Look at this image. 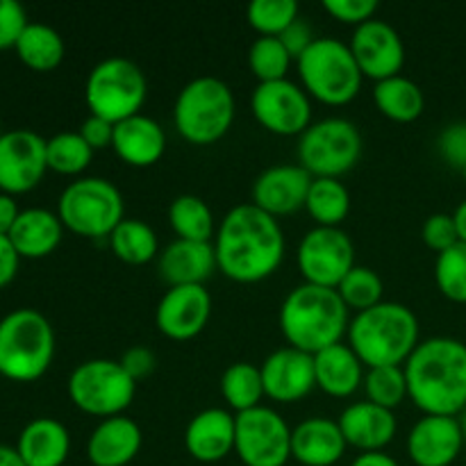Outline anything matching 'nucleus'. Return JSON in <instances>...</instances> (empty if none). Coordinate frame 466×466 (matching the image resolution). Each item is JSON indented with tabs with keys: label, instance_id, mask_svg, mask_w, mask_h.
I'll list each match as a JSON object with an SVG mask.
<instances>
[{
	"label": "nucleus",
	"instance_id": "nucleus-25",
	"mask_svg": "<svg viewBox=\"0 0 466 466\" xmlns=\"http://www.w3.org/2000/svg\"><path fill=\"white\" fill-rule=\"evenodd\" d=\"M112 148L127 167L148 168L164 157L167 132L155 118L137 114L114 126Z\"/></svg>",
	"mask_w": 466,
	"mask_h": 466
},
{
	"label": "nucleus",
	"instance_id": "nucleus-26",
	"mask_svg": "<svg viewBox=\"0 0 466 466\" xmlns=\"http://www.w3.org/2000/svg\"><path fill=\"white\" fill-rule=\"evenodd\" d=\"M159 278L168 287L205 285L217 271V253L214 244L203 241L176 239L159 253L157 258Z\"/></svg>",
	"mask_w": 466,
	"mask_h": 466
},
{
	"label": "nucleus",
	"instance_id": "nucleus-32",
	"mask_svg": "<svg viewBox=\"0 0 466 466\" xmlns=\"http://www.w3.org/2000/svg\"><path fill=\"white\" fill-rule=\"evenodd\" d=\"M114 258L130 267H141L159 258L157 232L141 218H123L107 239Z\"/></svg>",
	"mask_w": 466,
	"mask_h": 466
},
{
	"label": "nucleus",
	"instance_id": "nucleus-52",
	"mask_svg": "<svg viewBox=\"0 0 466 466\" xmlns=\"http://www.w3.org/2000/svg\"><path fill=\"white\" fill-rule=\"evenodd\" d=\"M0 466H27L18 455L16 446L0 444Z\"/></svg>",
	"mask_w": 466,
	"mask_h": 466
},
{
	"label": "nucleus",
	"instance_id": "nucleus-27",
	"mask_svg": "<svg viewBox=\"0 0 466 466\" xmlns=\"http://www.w3.org/2000/svg\"><path fill=\"white\" fill-rule=\"evenodd\" d=\"M317 390L332 399H350L364 385L367 367L349 344H335L314 355Z\"/></svg>",
	"mask_w": 466,
	"mask_h": 466
},
{
	"label": "nucleus",
	"instance_id": "nucleus-20",
	"mask_svg": "<svg viewBox=\"0 0 466 466\" xmlns=\"http://www.w3.org/2000/svg\"><path fill=\"white\" fill-rule=\"evenodd\" d=\"M405 446L417 466H451L464 449L460 419L423 414L410 431Z\"/></svg>",
	"mask_w": 466,
	"mask_h": 466
},
{
	"label": "nucleus",
	"instance_id": "nucleus-44",
	"mask_svg": "<svg viewBox=\"0 0 466 466\" xmlns=\"http://www.w3.org/2000/svg\"><path fill=\"white\" fill-rule=\"evenodd\" d=\"M27 14L16 0H0V50L14 48L27 25Z\"/></svg>",
	"mask_w": 466,
	"mask_h": 466
},
{
	"label": "nucleus",
	"instance_id": "nucleus-53",
	"mask_svg": "<svg viewBox=\"0 0 466 466\" xmlns=\"http://www.w3.org/2000/svg\"><path fill=\"white\" fill-rule=\"evenodd\" d=\"M453 218H455V226H458V235H460V241H464L466 244V200L458 205V209L453 212Z\"/></svg>",
	"mask_w": 466,
	"mask_h": 466
},
{
	"label": "nucleus",
	"instance_id": "nucleus-21",
	"mask_svg": "<svg viewBox=\"0 0 466 466\" xmlns=\"http://www.w3.org/2000/svg\"><path fill=\"white\" fill-rule=\"evenodd\" d=\"M237 417L228 408H208L187 423L185 449L196 462L217 464L235 453Z\"/></svg>",
	"mask_w": 466,
	"mask_h": 466
},
{
	"label": "nucleus",
	"instance_id": "nucleus-37",
	"mask_svg": "<svg viewBox=\"0 0 466 466\" xmlns=\"http://www.w3.org/2000/svg\"><path fill=\"white\" fill-rule=\"evenodd\" d=\"M289 50L282 46L278 36H258L248 48V66L250 73L259 82H278L287 80V73L291 66Z\"/></svg>",
	"mask_w": 466,
	"mask_h": 466
},
{
	"label": "nucleus",
	"instance_id": "nucleus-15",
	"mask_svg": "<svg viewBox=\"0 0 466 466\" xmlns=\"http://www.w3.org/2000/svg\"><path fill=\"white\" fill-rule=\"evenodd\" d=\"M48 171L46 139L35 130H7L0 137V191L14 196L35 189Z\"/></svg>",
	"mask_w": 466,
	"mask_h": 466
},
{
	"label": "nucleus",
	"instance_id": "nucleus-31",
	"mask_svg": "<svg viewBox=\"0 0 466 466\" xmlns=\"http://www.w3.org/2000/svg\"><path fill=\"white\" fill-rule=\"evenodd\" d=\"M14 48L27 68L39 73L57 68L66 53L62 35L46 23H27Z\"/></svg>",
	"mask_w": 466,
	"mask_h": 466
},
{
	"label": "nucleus",
	"instance_id": "nucleus-17",
	"mask_svg": "<svg viewBox=\"0 0 466 466\" xmlns=\"http://www.w3.org/2000/svg\"><path fill=\"white\" fill-rule=\"evenodd\" d=\"M349 46L364 77L380 82L387 77L400 76V71H403V39H400L399 30L387 21L371 18L364 25L355 27Z\"/></svg>",
	"mask_w": 466,
	"mask_h": 466
},
{
	"label": "nucleus",
	"instance_id": "nucleus-3",
	"mask_svg": "<svg viewBox=\"0 0 466 466\" xmlns=\"http://www.w3.org/2000/svg\"><path fill=\"white\" fill-rule=\"evenodd\" d=\"M349 312L337 289L303 282L282 300L278 323L291 349L317 355L344 341L350 326Z\"/></svg>",
	"mask_w": 466,
	"mask_h": 466
},
{
	"label": "nucleus",
	"instance_id": "nucleus-29",
	"mask_svg": "<svg viewBox=\"0 0 466 466\" xmlns=\"http://www.w3.org/2000/svg\"><path fill=\"white\" fill-rule=\"evenodd\" d=\"M64 223L59 221L57 212L44 208L21 209L16 223H14L9 239L21 258L41 259L48 258L62 244Z\"/></svg>",
	"mask_w": 466,
	"mask_h": 466
},
{
	"label": "nucleus",
	"instance_id": "nucleus-51",
	"mask_svg": "<svg viewBox=\"0 0 466 466\" xmlns=\"http://www.w3.org/2000/svg\"><path fill=\"white\" fill-rule=\"evenodd\" d=\"M350 466H400V464L396 462L391 455H387L385 451H380V453H360Z\"/></svg>",
	"mask_w": 466,
	"mask_h": 466
},
{
	"label": "nucleus",
	"instance_id": "nucleus-8",
	"mask_svg": "<svg viewBox=\"0 0 466 466\" xmlns=\"http://www.w3.org/2000/svg\"><path fill=\"white\" fill-rule=\"evenodd\" d=\"M57 217L73 235L109 239L126 218V200L118 187L105 177H77L59 196Z\"/></svg>",
	"mask_w": 466,
	"mask_h": 466
},
{
	"label": "nucleus",
	"instance_id": "nucleus-11",
	"mask_svg": "<svg viewBox=\"0 0 466 466\" xmlns=\"http://www.w3.org/2000/svg\"><path fill=\"white\" fill-rule=\"evenodd\" d=\"M362 146V135L349 118H323L300 135L299 164L312 177L339 180L360 162Z\"/></svg>",
	"mask_w": 466,
	"mask_h": 466
},
{
	"label": "nucleus",
	"instance_id": "nucleus-6",
	"mask_svg": "<svg viewBox=\"0 0 466 466\" xmlns=\"http://www.w3.org/2000/svg\"><path fill=\"white\" fill-rule=\"evenodd\" d=\"M235 114L232 89L214 76L187 82L173 105L176 130L194 146H212L223 139L235 123Z\"/></svg>",
	"mask_w": 466,
	"mask_h": 466
},
{
	"label": "nucleus",
	"instance_id": "nucleus-49",
	"mask_svg": "<svg viewBox=\"0 0 466 466\" xmlns=\"http://www.w3.org/2000/svg\"><path fill=\"white\" fill-rule=\"evenodd\" d=\"M21 255L14 248L12 239L7 235H0V287H7L16 278Z\"/></svg>",
	"mask_w": 466,
	"mask_h": 466
},
{
	"label": "nucleus",
	"instance_id": "nucleus-36",
	"mask_svg": "<svg viewBox=\"0 0 466 466\" xmlns=\"http://www.w3.org/2000/svg\"><path fill=\"white\" fill-rule=\"evenodd\" d=\"M46 157L50 171L59 176H80L94 159V148L82 139L80 132H57L46 139Z\"/></svg>",
	"mask_w": 466,
	"mask_h": 466
},
{
	"label": "nucleus",
	"instance_id": "nucleus-34",
	"mask_svg": "<svg viewBox=\"0 0 466 466\" xmlns=\"http://www.w3.org/2000/svg\"><path fill=\"white\" fill-rule=\"evenodd\" d=\"M221 396L232 414L248 412L262 405L264 382L259 367L250 362H235L223 371Z\"/></svg>",
	"mask_w": 466,
	"mask_h": 466
},
{
	"label": "nucleus",
	"instance_id": "nucleus-7",
	"mask_svg": "<svg viewBox=\"0 0 466 466\" xmlns=\"http://www.w3.org/2000/svg\"><path fill=\"white\" fill-rule=\"evenodd\" d=\"M300 86L309 98L341 107L355 100L362 89V71L355 62L350 46L335 36H321L296 59Z\"/></svg>",
	"mask_w": 466,
	"mask_h": 466
},
{
	"label": "nucleus",
	"instance_id": "nucleus-42",
	"mask_svg": "<svg viewBox=\"0 0 466 466\" xmlns=\"http://www.w3.org/2000/svg\"><path fill=\"white\" fill-rule=\"evenodd\" d=\"M421 237H423V241H426L428 248L435 250L437 255L444 253V250H449V248H453V246L460 241L458 226H455L453 214L437 212V214H432V217H428L426 223H423Z\"/></svg>",
	"mask_w": 466,
	"mask_h": 466
},
{
	"label": "nucleus",
	"instance_id": "nucleus-33",
	"mask_svg": "<svg viewBox=\"0 0 466 466\" xmlns=\"http://www.w3.org/2000/svg\"><path fill=\"white\" fill-rule=\"evenodd\" d=\"M168 223L177 239L212 244L217 237V218L200 196L182 194L168 205Z\"/></svg>",
	"mask_w": 466,
	"mask_h": 466
},
{
	"label": "nucleus",
	"instance_id": "nucleus-50",
	"mask_svg": "<svg viewBox=\"0 0 466 466\" xmlns=\"http://www.w3.org/2000/svg\"><path fill=\"white\" fill-rule=\"evenodd\" d=\"M18 214H21V209H18L14 196L0 191V235H9V232H12Z\"/></svg>",
	"mask_w": 466,
	"mask_h": 466
},
{
	"label": "nucleus",
	"instance_id": "nucleus-46",
	"mask_svg": "<svg viewBox=\"0 0 466 466\" xmlns=\"http://www.w3.org/2000/svg\"><path fill=\"white\" fill-rule=\"evenodd\" d=\"M118 362H121V367L126 369L137 382L148 378L150 373L155 371V367H157V358H155L153 350L146 349V346H132V349H127L126 353H123V358L118 360Z\"/></svg>",
	"mask_w": 466,
	"mask_h": 466
},
{
	"label": "nucleus",
	"instance_id": "nucleus-4",
	"mask_svg": "<svg viewBox=\"0 0 466 466\" xmlns=\"http://www.w3.org/2000/svg\"><path fill=\"white\" fill-rule=\"evenodd\" d=\"M346 344L367 369L405 367L419 341V319L408 305L382 300L350 319Z\"/></svg>",
	"mask_w": 466,
	"mask_h": 466
},
{
	"label": "nucleus",
	"instance_id": "nucleus-55",
	"mask_svg": "<svg viewBox=\"0 0 466 466\" xmlns=\"http://www.w3.org/2000/svg\"><path fill=\"white\" fill-rule=\"evenodd\" d=\"M462 177H464V182H466V167L462 168Z\"/></svg>",
	"mask_w": 466,
	"mask_h": 466
},
{
	"label": "nucleus",
	"instance_id": "nucleus-39",
	"mask_svg": "<svg viewBox=\"0 0 466 466\" xmlns=\"http://www.w3.org/2000/svg\"><path fill=\"white\" fill-rule=\"evenodd\" d=\"M246 21L259 36H280L294 21H299L296 0H255L246 7Z\"/></svg>",
	"mask_w": 466,
	"mask_h": 466
},
{
	"label": "nucleus",
	"instance_id": "nucleus-1",
	"mask_svg": "<svg viewBox=\"0 0 466 466\" xmlns=\"http://www.w3.org/2000/svg\"><path fill=\"white\" fill-rule=\"evenodd\" d=\"M212 244L217 268L239 285L267 280L285 259V232L280 223L253 203L232 208L218 223Z\"/></svg>",
	"mask_w": 466,
	"mask_h": 466
},
{
	"label": "nucleus",
	"instance_id": "nucleus-38",
	"mask_svg": "<svg viewBox=\"0 0 466 466\" xmlns=\"http://www.w3.org/2000/svg\"><path fill=\"white\" fill-rule=\"evenodd\" d=\"M364 394L367 400L373 405H380V408L391 410L400 408L408 396V378H405L403 367H378V369H367V376H364Z\"/></svg>",
	"mask_w": 466,
	"mask_h": 466
},
{
	"label": "nucleus",
	"instance_id": "nucleus-35",
	"mask_svg": "<svg viewBox=\"0 0 466 466\" xmlns=\"http://www.w3.org/2000/svg\"><path fill=\"white\" fill-rule=\"evenodd\" d=\"M305 209L321 228H339L350 212V194L337 177H314Z\"/></svg>",
	"mask_w": 466,
	"mask_h": 466
},
{
	"label": "nucleus",
	"instance_id": "nucleus-10",
	"mask_svg": "<svg viewBox=\"0 0 466 466\" xmlns=\"http://www.w3.org/2000/svg\"><path fill=\"white\" fill-rule=\"evenodd\" d=\"M68 399L80 412L98 417H121L137 396V380L118 360H86L68 376Z\"/></svg>",
	"mask_w": 466,
	"mask_h": 466
},
{
	"label": "nucleus",
	"instance_id": "nucleus-30",
	"mask_svg": "<svg viewBox=\"0 0 466 466\" xmlns=\"http://www.w3.org/2000/svg\"><path fill=\"white\" fill-rule=\"evenodd\" d=\"M373 103L378 112L396 123H412L426 109V96L421 86L405 76L387 77L373 86Z\"/></svg>",
	"mask_w": 466,
	"mask_h": 466
},
{
	"label": "nucleus",
	"instance_id": "nucleus-19",
	"mask_svg": "<svg viewBox=\"0 0 466 466\" xmlns=\"http://www.w3.org/2000/svg\"><path fill=\"white\" fill-rule=\"evenodd\" d=\"M314 177L300 164H276L253 182L250 203L271 217H289L308 203Z\"/></svg>",
	"mask_w": 466,
	"mask_h": 466
},
{
	"label": "nucleus",
	"instance_id": "nucleus-41",
	"mask_svg": "<svg viewBox=\"0 0 466 466\" xmlns=\"http://www.w3.org/2000/svg\"><path fill=\"white\" fill-rule=\"evenodd\" d=\"M435 282L441 294L453 303L466 305V244L458 241L453 248L437 255Z\"/></svg>",
	"mask_w": 466,
	"mask_h": 466
},
{
	"label": "nucleus",
	"instance_id": "nucleus-16",
	"mask_svg": "<svg viewBox=\"0 0 466 466\" xmlns=\"http://www.w3.org/2000/svg\"><path fill=\"white\" fill-rule=\"evenodd\" d=\"M212 317V296L205 285L168 287L155 309V326L167 339H196Z\"/></svg>",
	"mask_w": 466,
	"mask_h": 466
},
{
	"label": "nucleus",
	"instance_id": "nucleus-43",
	"mask_svg": "<svg viewBox=\"0 0 466 466\" xmlns=\"http://www.w3.org/2000/svg\"><path fill=\"white\" fill-rule=\"evenodd\" d=\"M323 9L335 21L360 27L367 21H371V18H376L380 5L376 0H323Z\"/></svg>",
	"mask_w": 466,
	"mask_h": 466
},
{
	"label": "nucleus",
	"instance_id": "nucleus-12",
	"mask_svg": "<svg viewBox=\"0 0 466 466\" xmlns=\"http://www.w3.org/2000/svg\"><path fill=\"white\" fill-rule=\"evenodd\" d=\"M235 453L244 466H285L291 460V428L276 410L259 405L235 414Z\"/></svg>",
	"mask_w": 466,
	"mask_h": 466
},
{
	"label": "nucleus",
	"instance_id": "nucleus-13",
	"mask_svg": "<svg viewBox=\"0 0 466 466\" xmlns=\"http://www.w3.org/2000/svg\"><path fill=\"white\" fill-rule=\"evenodd\" d=\"M296 264L308 285L337 289L355 267V246L341 228H312L296 250Z\"/></svg>",
	"mask_w": 466,
	"mask_h": 466
},
{
	"label": "nucleus",
	"instance_id": "nucleus-23",
	"mask_svg": "<svg viewBox=\"0 0 466 466\" xmlns=\"http://www.w3.org/2000/svg\"><path fill=\"white\" fill-rule=\"evenodd\" d=\"M144 446V432L135 419L109 417L103 419L86 441V458L91 466H127L135 462Z\"/></svg>",
	"mask_w": 466,
	"mask_h": 466
},
{
	"label": "nucleus",
	"instance_id": "nucleus-2",
	"mask_svg": "<svg viewBox=\"0 0 466 466\" xmlns=\"http://www.w3.org/2000/svg\"><path fill=\"white\" fill-rule=\"evenodd\" d=\"M408 396L423 414L458 417L466 410V344L453 337L421 341L405 362Z\"/></svg>",
	"mask_w": 466,
	"mask_h": 466
},
{
	"label": "nucleus",
	"instance_id": "nucleus-56",
	"mask_svg": "<svg viewBox=\"0 0 466 466\" xmlns=\"http://www.w3.org/2000/svg\"><path fill=\"white\" fill-rule=\"evenodd\" d=\"M5 135V132H3V127H0V137H3Z\"/></svg>",
	"mask_w": 466,
	"mask_h": 466
},
{
	"label": "nucleus",
	"instance_id": "nucleus-54",
	"mask_svg": "<svg viewBox=\"0 0 466 466\" xmlns=\"http://www.w3.org/2000/svg\"><path fill=\"white\" fill-rule=\"evenodd\" d=\"M460 426H462V437H464V446H466V410L460 414Z\"/></svg>",
	"mask_w": 466,
	"mask_h": 466
},
{
	"label": "nucleus",
	"instance_id": "nucleus-28",
	"mask_svg": "<svg viewBox=\"0 0 466 466\" xmlns=\"http://www.w3.org/2000/svg\"><path fill=\"white\" fill-rule=\"evenodd\" d=\"M16 451L27 466H62L71 453V435L57 419H32L18 435Z\"/></svg>",
	"mask_w": 466,
	"mask_h": 466
},
{
	"label": "nucleus",
	"instance_id": "nucleus-9",
	"mask_svg": "<svg viewBox=\"0 0 466 466\" xmlns=\"http://www.w3.org/2000/svg\"><path fill=\"white\" fill-rule=\"evenodd\" d=\"M148 98L146 73L126 57H107L91 68L85 85V100L94 116L121 123L141 114Z\"/></svg>",
	"mask_w": 466,
	"mask_h": 466
},
{
	"label": "nucleus",
	"instance_id": "nucleus-18",
	"mask_svg": "<svg viewBox=\"0 0 466 466\" xmlns=\"http://www.w3.org/2000/svg\"><path fill=\"white\" fill-rule=\"evenodd\" d=\"M264 394L276 403H299L317 390L314 355L299 349H278L259 367Z\"/></svg>",
	"mask_w": 466,
	"mask_h": 466
},
{
	"label": "nucleus",
	"instance_id": "nucleus-48",
	"mask_svg": "<svg viewBox=\"0 0 466 466\" xmlns=\"http://www.w3.org/2000/svg\"><path fill=\"white\" fill-rule=\"evenodd\" d=\"M77 132H80L82 139H85L96 153V150H103V148H107V146H112L114 123H109V121H105V118L94 116V114H91L89 118H85V121H82L80 130Z\"/></svg>",
	"mask_w": 466,
	"mask_h": 466
},
{
	"label": "nucleus",
	"instance_id": "nucleus-45",
	"mask_svg": "<svg viewBox=\"0 0 466 466\" xmlns=\"http://www.w3.org/2000/svg\"><path fill=\"white\" fill-rule=\"evenodd\" d=\"M437 148H440V155L446 164L462 171L466 167V123L446 126L437 139Z\"/></svg>",
	"mask_w": 466,
	"mask_h": 466
},
{
	"label": "nucleus",
	"instance_id": "nucleus-40",
	"mask_svg": "<svg viewBox=\"0 0 466 466\" xmlns=\"http://www.w3.org/2000/svg\"><path fill=\"white\" fill-rule=\"evenodd\" d=\"M337 291H339L346 308L355 309V312H364V309H371L378 303H382L385 285H382L380 276L373 268L355 264L349 276L337 287Z\"/></svg>",
	"mask_w": 466,
	"mask_h": 466
},
{
	"label": "nucleus",
	"instance_id": "nucleus-14",
	"mask_svg": "<svg viewBox=\"0 0 466 466\" xmlns=\"http://www.w3.org/2000/svg\"><path fill=\"white\" fill-rule=\"evenodd\" d=\"M250 109L259 126L278 137H300L312 126L308 91L291 80L259 82L250 96Z\"/></svg>",
	"mask_w": 466,
	"mask_h": 466
},
{
	"label": "nucleus",
	"instance_id": "nucleus-22",
	"mask_svg": "<svg viewBox=\"0 0 466 466\" xmlns=\"http://www.w3.org/2000/svg\"><path fill=\"white\" fill-rule=\"evenodd\" d=\"M346 444L358 449L360 453H380L394 441L399 421L391 410L373 405L369 400L350 403L337 419Z\"/></svg>",
	"mask_w": 466,
	"mask_h": 466
},
{
	"label": "nucleus",
	"instance_id": "nucleus-47",
	"mask_svg": "<svg viewBox=\"0 0 466 466\" xmlns=\"http://www.w3.org/2000/svg\"><path fill=\"white\" fill-rule=\"evenodd\" d=\"M278 39H280L282 46H285V48L289 50L291 59H299L300 55H303L305 50H308L309 46L314 44V39H317V36H314V32H312V27H309V23H305L303 18H299V21L291 23V25L287 27V30L282 32V35L278 36Z\"/></svg>",
	"mask_w": 466,
	"mask_h": 466
},
{
	"label": "nucleus",
	"instance_id": "nucleus-24",
	"mask_svg": "<svg viewBox=\"0 0 466 466\" xmlns=\"http://www.w3.org/2000/svg\"><path fill=\"white\" fill-rule=\"evenodd\" d=\"M346 449L349 444L335 419L312 417L291 428V460L303 466H335Z\"/></svg>",
	"mask_w": 466,
	"mask_h": 466
},
{
	"label": "nucleus",
	"instance_id": "nucleus-5",
	"mask_svg": "<svg viewBox=\"0 0 466 466\" xmlns=\"http://www.w3.org/2000/svg\"><path fill=\"white\" fill-rule=\"evenodd\" d=\"M55 358V330L32 308H18L0 319V376L14 382H35Z\"/></svg>",
	"mask_w": 466,
	"mask_h": 466
}]
</instances>
